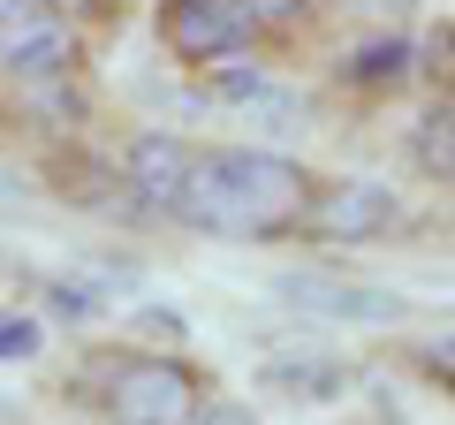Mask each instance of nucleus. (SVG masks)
Masks as SVG:
<instances>
[{
	"instance_id": "obj_1",
	"label": "nucleus",
	"mask_w": 455,
	"mask_h": 425,
	"mask_svg": "<svg viewBox=\"0 0 455 425\" xmlns=\"http://www.w3.org/2000/svg\"><path fill=\"white\" fill-rule=\"evenodd\" d=\"M311 190H319V175L289 152L197 145L182 197H175V221L197 236H220V244H289V236H304Z\"/></svg>"
},
{
	"instance_id": "obj_2",
	"label": "nucleus",
	"mask_w": 455,
	"mask_h": 425,
	"mask_svg": "<svg viewBox=\"0 0 455 425\" xmlns=\"http://www.w3.org/2000/svg\"><path fill=\"white\" fill-rule=\"evenodd\" d=\"M84 403L99 410V425H197V410L212 403V388H205V373L190 357L122 349V357H92Z\"/></svg>"
},
{
	"instance_id": "obj_3",
	"label": "nucleus",
	"mask_w": 455,
	"mask_h": 425,
	"mask_svg": "<svg viewBox=\"0 0 455 425\" xmlns=\"http://www.w3.org/2000/svg\"><path fill=\"white\" fill-rule=\"evenodd\" d=\"M152 31H160L167 61L205 68V76L259 46V23L243 16V0H160L152 8Z\"/></svg>"
},
{
	"instance_id": "obj_4",
	"label": "nucleus",
	"mask_w": 455,
	"mask_h": 425,
	"mask_svg": "<svg viewBox=\"0 0 455 425\" xmlns=\"http://www.w3.org/2000/svg\"><path fill=\"white\" fill-rule=\"evenodd\" d=\"M84 61L76 23L53 0H0V68L23 84H61Z\"/></svg>"
},
{
	"instance_id": "obj_5",
	"label": "nucleus",
	"mask_w": 455,
	"mask_h": 425,
	"mask_svg": "<svg viewBox=\"0 0 455 425\" xmlns=\"http://www.w3.org/2000/svg\"><path fill=\"white\" fill-rule=\"evenodd\" d=\"M410 221V205L395 197V182H364V175H319L304 212V236L319 244H387Z\"/></svg>"
},
{
	"instance_id": "obj_6",
	"label": "nucleus",
	"mask_w": 455,
	"mask_h": 425,
	"mask_svg": "<svg viewBox=\"0 0 455 425\" xmlns=\"http://www.w3.org/2000/svg\"><path fill=\"white\" fill-rule=\"evenodd\" d=\"M190 137H175V130H137L130 137V152H122V190L137 197V205H152V212H167L175 221V197H182V175H190Z\"/></svg>"
},
{
	"instance_id": "obj_7",
	"label": "nucleus",
	"mask_w": 455,
	"mask_h": 425,
	"mask_svg": "<svg viewBox=\"0 0 455 425\" xmlns=\"http://www.w3.org/2000/svg\"><path fill=\"white\" fill-rule=\"evenodd\" d=\"M289 296H296L304 311H326V319H372V327L403 311V296H387V289H357V281H326V274H296Z\"/></svg>"
},
{
	"instance_id": "obj_8",
	"label": "nucleus",
	"mask_w": 455,
	"mask_h": 425,
	"mask_svg": "<svg viewBox=\"0 0 455 425\" xmlns=\"http://www.w3.org/2000/svg\"><path fill=\"white\" fill-rule=\"evenodd\" d=\"M341 84L357 92H395V84H418V38H364V46L341 53Z\"/></svg>"
},
{
	"instance_id": "obj_9",
	"label": "nucleus",
	"mask_w": 455,
	"mask_h": 425,
	"mask_svg": "<svg viewBox=\"0 0 455 425\" xmlns=\"http://www.w3.org/2000/svg\"><path fill=\"white\" fill-rule=\"evenodd\" d=\"M410 160L425 167V182L455 190V99H425V115L410 122Z\"/></svg>"
},
{
	"instance_id": "obj_10",
	"label": "nucleus",
	"mask_w": 455,
	"mask_h": 425,
	"mask_svg": "<svg viewBox=\"0 0 455 425\" xmlns=\"http://www.w3.org/2000/svg\"><path fill=\"white\" fill-rule=\"evenodd\" d=\"M418 84L433 99H455V16L425 23V38H418Z\"/></svg>"
},
{
	"instance_id": "obj_11",
	"label": "nucleus",
	"mask_w": 455,
	"mask_h": 425,
	"mask_svg": "<svg viewBox=\"0 0 455 425\" xmlns=\"http://www.w3.org/2000/svg\"><path fill=\"white\" fill-rule=\"evenodd\" d=\"M319 8H334V0H243V16L259 23V38H289V31H304Z\"/></svg>"
},
{
	"instance_id": "obj_12",
	"label": "nucleus",
	"mask_w": 455,
	"mask_h": 425,
	"mask_svg": "<svg viewBox=\"0 0 455 425\" xmlns=\"http://www.w3.org/2000/svg\"><path fill=\"white\" fill-rule=\"evenodd\" d=\"M31 349H38V319L0 311V357H31Z\"/></svg>"
},
{
	"instance_id": "obj_13",
	"label": "nucleus",
	"mask_w": 455,
	"mask_h": 425,
	"mask_svg": "<svg viewBox=\"0 0 455 425\" xmlns=\"http://www.w3.org/2000/svg\"><path fill=\"white\" fill-rule=\"evenodd\" d=\"M53 8H61V16H68V23L84 31V23H107L114 8H122V0H53Z\"/></svg>"
},
{
	"instance_id": "obj_14",
	"label": "nucleus",
	"mask_w": 455,
	"mask_h": 425,
	"mask_svg": "<svg viewBox=\"0 0 455 425\" xmlns=\"http://www.w3.org/2000/svg\"><path fill=\"white\" fill-rule=\"evenodd\" d=\"M197 425H259V418H251L243 403H220V395H212V403L197 410Z\"/></svg>"
},
{
	"instance_id": "obj_15",
	"label": "nucleus",
	"mask_w": 455,
	"mask_h": 425,
	"mask_svg": "<svg viewBox=\"0 0 455 425\" xmlns=\"http://www.w3.org/2000/svg\"><path fill=\"white\" fill-rule=\"evenodd\" d=\"M349 8H372L379 23H403V16H418L425 0H349Z\"/></svg>"
},
{
	"instance_id": "obj_16",
	"label": "nucleus",
	"mask_w": 455,
	"mask_h": 425,
	"mask_svg": "<svg viewBox=\"0 0 455 425\" xmlns=\"http://www.w3.org/2000/svg\"><path fill=\"white\" fill-rule=\"evenodd\" d=\"M0 76H8V68H0Z\"/></svg>"
}]
</instances>
